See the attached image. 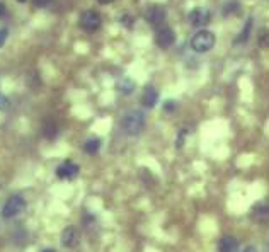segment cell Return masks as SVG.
<instances>
[{"label": "cell", "mask_w": 269, "mask_h": 252, "mask_svg": "<svg viewBox=\"0 0 269 252\" xmlns=\"http://www.w3.org/2000/svg\"><path fill=\"white\" fill-rule=\"evenodd\" d=\"M99 148H101V140H99V138H89V140L85 142V145H84V150L87 152L89 155L97 154V152H99Z\"/></svg>", "instance_id": "15"}, {"label": "cell", "mask_w": 269, "mask_h": 252, "mask_svg": "<svg viewBox=\"0 0 269 252\" xmlns=\"http://www.w3.org/2000/svg\"><path fill=\"white\" fill-rule=\"evenodd\" d=\"M41 252H56V250H53V249H44V250H41Z\"/></svg>", "instance_id": "27"}, {"label": "cell", "mask_w": 269, "mask_h": 252, "mask_svg": "<svg viewBox=\"0 0 269 252\" xmlns=\"http://www.w3.org/2000/svg\"><path fill=\"white\" fill-rule=\"evenodd\" d=\"M17 2H22V4H24V2H26V0H17Z\"/></svg>", "instance_id": "28"}, {"label": "cell", "mask_w": 269, "mask_h": 252, "mask_svg": "<svg viewBox=\"0 0 269 252\" xmlns=\"http://www.w3.org/2000/svg\"><path fill=\"white\" fill-rule=\"evenodd\" d=\"M33 2H34L36 7H46L48 4L51 2V0H33Z\"/></svg>", "instance_id": "23"}, {"label": "cell", "mask_w": 269, "mask_h": 252, "mask_svg": "<svg viewBox=\"0 0 269 252\" xmlns=\"http://www.w3.org/2000/svg\"><path fill=\"white\" fill-rule=\"evenodd\" d=\"M164 109H165V111H169V112L176 111V109H177V102H176V101H172V99H167V101L164 102Z\"/></svg>", "instance_id": "20"}, {"label": "cell", "mask_w": 269, "mask_h": 252, "mask_svg": "<svg viewBox=\"0 0 269 252\" xmlns=\"http://www.w3.org/2000/svg\"><path fill=\"white\" fill-rule=\"evenodd\" d=\"M257 43L261 48H269V29H261L257 33Z\"/></svg>", "instance_id": "18"}, {"label": "cell", "mask_w": 269, "mask_h": 252, "mask_svg": "<svg viewBox=\"0 0 269 252\" xmlns=\"http://www.w3.org/2000/svg\"><path fill=\"white\" fill-rule=\"evenodd\" d=\"M80 28L84 31H87V33H94V31H97L101 28L102 24V19H101V14L96 11H85L82 12V16H80Z\"/></svg>", "instance_id": "4"}, {"label": "cell", "mask_w": 269, "mask_h": 252, "mask_svg": "<svg viewBox=\"0 0 269 252\" xmlns=\"http://www.w3.org/2000/svg\"><path fill=\"white\" fill-rule=\"evenodd\" d=\"M43 132H44V137H46V138H55L56 137V132H58L55 121H53V119H46V121H44Z\"/></svg>", "instance_id": "17"}, {"label": "cell", "mask_w": 269, "mask_h": 252, "mask_svg": "<svg viewBox=\"0 0 269 252\" xmlns=\"http://www.w3.org/2000/svg\"><path fill=\"white\" fill-rule=\"evenodd\" d=\"M7 36H9V29H7V28H2V29H0V48H2L4 44H6Z\"/></svg>", "instance_id": "21"}, {"label": "cell", "mask_w": 269, "mask_h": 252, "mask_svg": "<svg viewBox=\"0 0 269 252\" xmlns=\"http://www.w3.org/2000/svg\"><path fill=\"white\" fill-rule=\"evenodd\" d=\"M250 31H252V17H249L247 22H245V28L240 31V34L235 38V44H242V43H247L249 36H250Z\"/></svg>", "instance_id": "14"}, {"label": "cell", "mask_w": 269, "mask_h": 252, "mask_svg": "<svg viewBox=\"0 0 269 252\" xmlns=\"http://www.w3.org/2000/svg\"><path fill=\"white\" fill-rule=\"evenodd\" d=\"M240 252H259L257 250V247H254V245H247V247H244Z\"/></svg>", "instance_id": "24"}, {"label": "cell", "mask_w": 269, "mask_h": 252, "mask_svg": "<svg viewBox=\"0 0 269 252\" xmlns=\"http://www.w3.org/2000/svg\"><path fill=\"white\" fill-rule=\"evenodd\" d=\"M79 242V230L75 227H66L63 232H61V245L66 247V249H72L75 247Z\"/></svg>", "instance_id": "10"}, {"label": "cell", "mask_w": 269, "mask_h": 252, "mask_svg": "<svg viewBox=\"0 0 269 252\" xmlns=\"http://www.w3.org/2000/svg\"><path fill=\"white\" fill-rule=\"evenodd\" d=\"M250 217L257 223H267L269 222V201H259L250 210Z\"/></svg>", "instance_id": "8"}, {"label": "cell", "mask_w": 269, "mask_h": 252, "mask_svg": "<svg viewBox=\"0 0 269 252\" xmlns=\"http://www.w3.org/2000/svg\"><path fill=\"white\" fill-rule=\"evenodd\" d=\"M218 252H239V240L232 235H225L218 242Z\"/></svg>", "instance_id": "12"}, {"label": "cell", "mask_w": 269, "mask_h": 252, "mask_svg": "<svg viewBox=\"0 0 269 252\" xmlns=\"http://www.w3.org/2000/svg\"><path fill=\"white\" fill-rule=\"evenodd\" d=\"M157 102H159V92H157V89L154 85H147L142 96V104L152 109V107H155Z\"/></svg>", "instance_id": "11"}, {"label": "cell", "mask_w": 269, "mask_h": 252, "mask_svg": "<svg viewBox=\"0 0 269 252\" xmlns=\"http://www.w3.org/2000/svg\"><path fill=\"white\" fill-rule=\"evenodd\" d=\"M97 2H99L101 6H107V4H113L114 0H97Z\"/></svg>", "instance_id": "25"}, {"label": "cell", "mask_w": 269, "mask_h": 252, "mask_svg": "<svg viewBox=\"0 0 269 252\" xmlns=\"http://www.w3.org/2000/svg\"><path fill=\"white\" fill-rule=\"evenodd\" d=\"M145 123H147L145 112L140 109H131L121 119V130L128 137H138L143 132V128H145Z\"/></svg>", "instance_id": "1"}, {"label": "cell", "mask_w": 269, "mask_h": 252, "mask_svg": "<svg viewBox=\"0 0 269 252\" xmlns=\"http://www.w3.org/2000/svg\"><path fill=\"white\" fill-rule=\"evenodd\" d=\"M79 170H80V167L77 164H74L72 160H66L61 165H58L56 175L60 179H75L79 175Z\"/></svg>", "instance_id": "9"}, {"label": "cell", "mask_w": 269, "mask_h": 252, "mask_svg": "<svg viewBox=\"0 0 269 252\" xmlns=\"http://www.w3.org/2000/svg\"><path fill=\"white\" fill-rule=\"evenodd\" d=\"M7 106H9V101H7V97H6V96H2V94H0V111H2V109H6Z\"/></svg>", "instance_id": "22"}, {"label": "cell", "mask_w": 269, "mask_h": 252, "mask_svg": "<svg viewBox=\"0 0 269 252\" xmlns=\"http://www.w3.org/2000/svg\"><path fill=\"white\" fill-rule=\"evenodd\" d=\"M119 22L121 24L124 26V28H128V29H131L133 28V22H134V19L129 14H124V16H121V19H119Z\"/></svg>", "instance_id": "19"}, {"label": "cell", "mask_w": 269, "mask_h": 252, "mask_svg": "<svg viewBox=\"0 0 269 252\" xmlns=\"http://www.w3.org/2000/svg\"><path fill=\"white\" fill-rule=\"evenodd\" d=\"M24 210H26V200L22 196L16 195L6 201V205H4V208H2V217L6 220L14 218L19 213H22Z\"/></svg>", "instance_id": "3"}, {"label": "cell", "mask_w": 269, "mask_h": 252, "mask_svg": "<svg viewBox=\"0 0 269 252\" xmlns=\"http://www.w3.org/2000/svg\"><path fill=\"white\" fill-rule=\"evenodd\" d=\"M6 14V4H0V17Z\"/></svg>", "instance_id": "26"}, {"label": "cell", "mask_w": 269, "mask_h": 252, "mask_svg": "<svg viewBox=\"0 0 269 252\" xmlns=\"http://www.w3.org/2000/svg\"><path fill=\"white\" fill-rule=\"evenodd\" d=\"M187 21H189V24L192 28L203 29L205 26L210 24V21H212V14H210V11L205 7H194L189 14H187Z\"/></svg>", "instance_id": "6"}, {"label": "cell", "mask_w": 269, "mask_h": 252, "mask_svg": "<svg viewBox=\"0 0 269 252\" xmlns=\"http://www.w3.org/2000/svg\"><path fill=\"white\" fill-rule=\"evenodd\" d=\"M165 19H167V11L164 6H150L145 11V21L154 28H162Z\"/></svg>", "instance_id": "5"}, {"label": "cell", "mask_w": 269, "mask_h": 252, "mask_svg": "<svg viewBox=\"0 0 269 252\" xmlns=\"http://www.w3.org/2000/svg\"><path fill=\"white\" fill-rule=\"evenodd\" d=\"M134 87H137V84H134V80L131 77H121L118 82H116V89H118L123 96H129V94H133Z\"/></svg>", "instance_id": "13"}, {"label": "cell", "mask_w": 269, "mask_h": 252, "mask_svg": "<svg viewBox=\"0 0 269 252\" xmlns=\"http://www.w3.org/2000/svg\"><path fill=\"white\" fill-rule=\"evenodd\" d=\"M217 38L212 31L208 29H199L198 33L191 38V49L194 53H208L210 49H213Z\"/></svg>", "instance_id": "2"}, {"label": "cell", "mask_w": 269, "mask_h": 252, "mask_svg": "<svg viewBox=\"0 0 269 252\" xmlns=\"http://www.w3.org/2000/svg\"><path fill=\"white\" fill-rule=\"evenodd\" d=\"M176 41V33H174L172 28L169 26H162V28L157 29L155 33V44L160 49H169Z\"/></svg>", "instance_id": "7"}, {"label": "cell", "mask_w": 269, "mask_h": 252, "mask_svg": "<svg viewBox=\"0 0 269 252\" xmlns=\"http://www.w3.org/2000/svg\"><path fill=\"white\" fill-rule=\"evenodd\" d=\"M239 9H240V4H239V0H230V2H227L225 6H223V11H222V14L228 17V16H234L239 12Z\"/></svg>", "instance_id": "16"}]
</instances>
